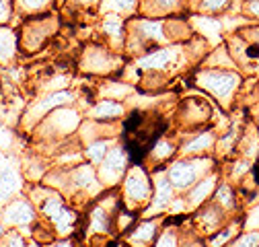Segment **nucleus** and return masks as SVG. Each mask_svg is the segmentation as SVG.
<instances>
[{"mask_svg":"<svg viewBox=\"0 0 259 247\" xmlns=\"http://www.w3.org/2000/svg\"><path fill=\"white\" fill-rule=\"evenodd\" d=\"M46 3H48V0H23L25 9H39V7H44Z\"/></svg>","mask_w":259,"mask_h":247,"instance_id":"8","label":"nucleus"},{"mask_svg":"<svg viewBox=\"0 0 259 247\" xmlns=\"http://www.w3.org/2000/svg\"><path fill=\"white\" fill-rule=\"evenodd\" d=\"M171 179L177 183V185H185L193 179V169L187 167V165H175L173 171H171Z\"/></svg>","mask_w":259,"mask_h":247,"instance_id":"5","label":"nucleus"},{"mask_svg":"<svg viewBox=\"0 0 259 247\" xmlns=\"http://www.w3.org/2000/svg\"><path fill=\"white\" fill-rule=\"evenodd\" d=\"M163 130H165V126L158 117L144 115V113H138V111L132 113L130 119L125 121V128H123L130 152H132L134 157H142V154H146Z\"/></svg>","mask_w":259,"mask_h":247,"instance_id":"1","label":"nucleus"},{"mask_svg":"<svg viewBox=\"0 0 259 247\" xmlns=\"http://www.w3.org/2000/svg\"><path fill=\"white\" fill-rule=\"evenodd\" d=\"M97 113L99 115H115V113H119V107L117 105H111V103H105V105H101L99 109H97Z\"/></svg>","mask_w":259,"mask_h":247,"instance_id":"7","label":"nucleus"},{"mask_svg":"<svg viewBox=\"0 0 259 247\" xmlns=\"http://www.w3.org/2000/svg\"><path fill=\"white\" fill-rule=\"evenodd\" d=\"M17 188H19V179H17L15 171L7 163L0 161V200L11 196Z\"/></svg>","mask_w":259,"mask_h":247,"instance_id":"2","label":"nucleus"},{"mask_svg":"<svg viewBox=\"0 0 259 247\" xmlns=\"http://www.w3.org/2000/svg\"><path fill=\"white\" fill-rule=\"evenodd\" d=\"M5 216H7V221H9V223H13V225H21V223L31 221V210H29L27 204L17 202V204H13V206L7 210Z\"/></svg>","mask_w":259,"mask_h":247,"instance_id":"3","label":"nucleus"},{"mask_svg":"<svg viewBox=\"0 0 259 247\" xmlns=\"http://www.w3.org/2000/svg\"><path fill=\"white\" fill-rule=\"evenodd\" d=\"M9 17V3L7 0H0V21H5Z\"/></svg>","mask_w":259,"mask_h":247,"instance_id":"10","label":"nucleus"},{"mask_svg":"<svg viewBox=\"0 0 259 247\" xmlns=\"http://www.w3.org/2000/svg\"><path fill=\"white\" fill-rule=\"evenodd\" d=\"M89 152H91V157H93L95 161H99V159H101V154H103V144H97V146H93Z\"/></svg>","mask_w":259,"mask_h":247,"instance_id":"9","label":"nucleus"},{"mask_svg":"<svg viewBox=\"0 0 259 247\" xmlns=\"http://www.w3.org/2000/svg\"><path fill=\"white\" fill-rule=\"evenodd\" d=\"M13 54V35L9 33V31L0 29V58H9Z\"/></svg>","mask_w":259,"mask_h":247,"instance_id":"6","label":"nucleus"},{"mask_svg":"<svg viewBox=\"0 0 259 247\" xmlns=\"http://www.w3.org/2000/svg\"><path fill=\"white\" fill-rule=\"evenodd\" d=\"M127 192L136 196V198H144L148 188H146V181L140 177V173H132V177L127 179Z\"/></svg>","mask_w":259,"mask_h":247,"instance_id":"4","label":"nucleus"}]
</instances>
